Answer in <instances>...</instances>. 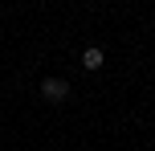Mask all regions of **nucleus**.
<instances>
[{
	"label": "nucleus",
	"mask_w": 155,
	"mask_h": 151,
	"mask_svg": "<svg viewBox=\"0 0 155 151\" xmlns=\"http://www.w3.org/2000/svg\"><path fill=\"white\" fill-rule=\"evenodd\" d=\"M41 98H45V102H65V98H70V82L65 78H45L41 82Z\"/></svg>",
	"instance_id": "f257e3e1"
},
{
	"label": "nucleus",
	"mask_w": 155,
	"mask_h": 151,
	"mask_svg": "<svg viewBox=\"0 0 155 151\" xmlns=\"http://www.w3.org/2000/svg\"><path fill=\"white\" fill-rule=\"evenodd\" d=\"M82 65H86V70H98V65H102V49H86V53H82Z\"/></svg>",
	"instance_id": "f03ea898"
}]
</instances>
